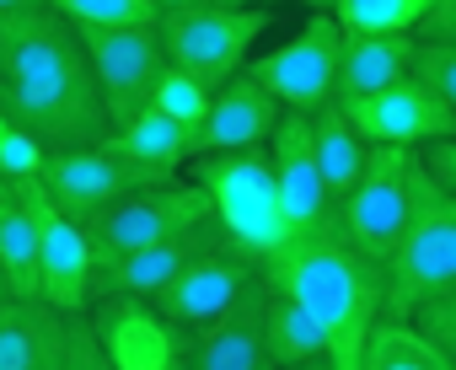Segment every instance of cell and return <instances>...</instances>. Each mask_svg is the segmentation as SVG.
Returning a JSON list of instances; mask_svg holds the SVG:
<instances>
[{"label":"cell","mask_w":456,"mask_h":370,"mask_svg":"<svg viewBox=\"0 0 456 370\" xmlns=\"http://www.w3.org/2000/svg\"><path fill=\"white\" fill-rule=\"evenodd\" d=\"M145 108H156L161 118H172L177 129H188V134H199V124H204V108H209V92L199 86V81H188L183 70H161L156 76V86H151V102Z\"/></svg>","instance_id":"28"},{"label":"cell","mask_w":456,"mask_h":370,"mask_svg":"<svg viewBox=\"0 0 456 370\" xmlns=\"http://www.w3.org/2000/svg\"><path fill=\"white\" fill-rule=\"evenodd\" d=\"M12 199L22 205L28 226H33V247H38V301L60 317H81L92 306V247L81 237L76 221H65L44 189L38 177H22V182H6Z\"/></svg>","instance_id":"9"},{"label":"cell","mask_w":456,"mask_h":370,"mask_svg":"<svg viewBox=\"0 0 456 370\" xmlns=\"http://www.w3.org/2000/svg\"><path fill=\"white\" fill-rule=\"evenodd\" d=\"M264 33H269V12L215 6V0L209 6H193V12H177V17H156L161 60L172 70H183L188 81H199L204 92L242 76V65L253 60Z\"/></svg>","instance_id":"5"},{"label":"cell","mask_w":456,"mask_h":370,"mask_svg":"<svg viewBox=\"0 0 456 370\" xmlns=\"http://www.w3.org/2000/svg\"><path fill=\"white\" fill-rule=\"evenodd\" d=\"M156 17H177V12H193V6H209V0H145Z\"/></svg>","instance_id":"33"},{"label":"cell","mask_w":456,"mask_h":370,"mask_svg":"<svg viewBox=\"0 0 456 370\" xmlns=\"http://www.w3.org/2000/svg\"><path fill=\"white\" fill-rule=\"evenodd\" d=\"M97 354L113 365V370H177L183 365V343H188V327L167 322L151 301H134V295H102L81 311Z\"/></svg>","instance_id":"12"},{"label":"cell","mask_w":456,"mask_h":370,"mask_svg":"<svg viewBox=\"0 0 456 370\" xmlns=\"http://www.w3.org/2000/svg\"><path fill=\"white\" fill-rule=\"evenodd\" d=\"M76 38H81V54H86L108 129L134 118L151 102L156 76L167 70L161 44H156V22L151 28H76Z\"/></svg>","instance_id":"11"},{"label":"cell","mask_w":456,"mask_h":370,"mask_svg":"<svg viewBox=\"0 0 456 370\" xmlns=\"http://www.w3.org/2000/svg\"><path fill=\"white\" fill-rule=\"evenodd\" d=\"M258 317H264V279L232 311H220L204 327H188V343H183V365L177 370H274L269 354H264Z\"/></svg>","instance_id":"17"},{"label":"cell","mask_w":456,"mask_h":370,"mask_svg":"<svg viewBox=\"0 0 456 370\" xmlns=\"http://www.w3.org/2000/svg\"><path fill=\"white\" fill-rule=\"evenodd\" d=\"M280 102L248 81V76H232L225 86L209 92V108H204V124L193 134V156H209V150H248V145H269L274 124H280Z\"/></svg>","instance_id":"18"},{"label":"cell","mask_w":456,"mask_h":370,"mask_svg":"<svg viewBox=\"0 0 456 370\" xmlns=\"http://www.w3.org/2000/svg\"><path fill=\"white\" fill-rule=\"evenodd\" d=\"M290 370H333V365H328V354H322V359H306V365H290Z\"/></svg>","instance_id":"36"},{"label":"cell","mask_w":456,"mask_h":370,"mask_svg":"<svg viewBox=\"0 0 456 370\" xmlns=\"http://www.w3.org/2000/svg\"><path fill=\"white\" fill-rule=\"evenodd\" d=\"M253 285H258V263L242 258L232 242H220V247H209L204 258H193L161 295H151V306H156L167 322H177V327H204V322H215L220 311H232Z\"/></svg>","instance_id":"13"},{"label":"cell","mask_w":456,"mask_h":370,"mask_svg":"<svg viewBox=\"0 0 456 370\" xmlns=\"http://www.w3.org/2000/svg\"><path fill=\"white\" fill-rule=\"evenodd\" d=\"M97 145L108 156H124V161H140V166H161V172H183L193 161V134L177 129L172 118H161L156 108H140L134 118L113 124Z\"/></svg>","instance_id":"21"},{"label":"cell","mask_w":456,"mask_h":370,"mask_svg":"<svg viewBox=\"0 0 456 370\" xmlns=\"http://www.w3.org/2000/svg\"><path fill=\"white\" fill-rule=\"evenodd\" d=\"M0 113L44 150H86L108 134L76 28L54 12H0Z\"/></svg>","instance_id":"1"},{"label":"cell","mask_w":456,"mask_h":370,"mask_svg":"<svg viewBox=\"0 0 456 370\" xmlns=\"http://www.w3.org/2000/svg\"><path fill=\"white\" fill-rule=\"evenodd\" d=\"M0 285L17 301H38V247L12 189H0Z\"/></svg>","instance_id":"24"},{"label":"cell","mask_w":456,"mask_h":370,"mask_svg":"<svg viewBox=\"0 0 456 370\" xmlns=\"http://www.w3.org/2000/svg\"><path fill=\"white\" fill-rule=\"evenodd\" d=\"M167 177H177V172L140 166V161L108 156L102 145H86V150H49L44 166H38V189H44V199H49L65 221L86 226V221H97L102 210H113L118 199L151 189V182H167Z\"/></svg>","instance_id":"8"},{"label":"cell","mask_w":456,"mask_h":370,"mask_svg":"<svg viewBox=\"0 0 456 370\" xmlns=\"http://www.w3.org/2000/svg\"><path fill=\"white\" fill-rule=\"evenodd\" d=\"M199 221H209L204 194L188 177H167V182H151V189L118 199L97 221H86L81 237L92 247V269H102L124 253H140V247H156V242H172V237L193 231Z\"/></svg>","instance_id":"6"},{"label":"cell","mask_w":456,"mask_h":370,"mask_svg":"<svg viewBox=\"0 0 456 370\" xmlns=\"http://www.w3.org/2000/svg\"><path fill=\"white\" fill-rule=\"evenodd\" d=\"M258 333H264V354H269L274 370H290V365H306V359H322V354H328L322 327H317L290 295H274V290H264Z\"/></svg>","instance_id":"23"},{"label":"cell","mask_w":456,"mask_h":370,"mask_svg":"<svg viewBox=\"0 0 456 370\" xmlns=\"http://www.w3.org/2000/svg\"><path fill=\"white\" fill-rule=\"evenodd\" d=\"M193 189L209 205V221L220 226V237L232 242L242 258L264 263L280 242H285V221L274 205V172H269V150L248 145V150H209L193 156Z\"/></svg>","instance_id":"4"},{"label":"cell","mask_w":456,"mask_h":370,"mask_svg":"<svg viewBox=\"0 0 456 370\" xmlns=\"http://www.w3.org/2000/svg\"><path fill=\"white\" fill-rule=\"evenodd\" d=\"M408 81H413L424 97H435L440 108L456 113V44H419V38H413Z\"/></svg>","instance_id":"29"},{"label":"cell","mask_w":456,"mask_h":370,"mask_svg":"<svg viewBox=\"0 0 456 370\" xmlns=\"http://www.w3.org/2000/svg\"><path fill=\"white\" fill-rule=\"evenodd\" d=\"M0 295H6V285H0Z\"/></svg>","instance_id":"37"},{"label":"cell","mask_w":456,"mask_h":370,"mask_svg":"<svg viewBox=\"0 0 456 370\" xmlns=\"http://www.w3.org/2000/svg\"><path fill=\"white\" fill-rule=\"evenodd\" d=\"M403 322H408V333H419L435 354L456 359V290H440V295L419 301Z\"/></svg>","instance_id":"30"},{"label":"cell","mask_w":456,"mask_h":370,"mask_svg":"<svg viewBox=\"0 0 456 370\" xmlns=\"http://www.w3.org/2000/svg\"><path fill=\"white\" fill-rule=\"evenodd\" d=\"M215 6H242V12H269V6H280V0H215Z\"/></svg>","instance_id":"34"},{"label":"cell","mask_w":456,"mask_h":370,"mask_svg":"<svg viewBox=\"0 0 456 370\" xmlns=\"http://www.w3.org/2000/svg\"><path fill=\"white\" fill-rule=\"evenodd\" d=\"M408 177H413V150L403 145H370L360 177L349 182V194L333 205V226L338 237L365 253L370 263H387L403 215H408Z\"/></svg>","instance_id":"7"},{"label":"cell","mask_w":456,"mask_h":370,"mask_svg":"<svg viewBox=\"0 0 456 370\" xmlns=\"http://www.w3.org/2000/svg\"><path fill=\"white\" fill-rule=\"evenodd\" d=\"M354 370H456V359L435 354L419 333H408V322L381 317L365 333V349H360V365Z\"/></svg>","instance_id":"25"},{"label":"cell","mask_w":456,"mask_h":370,"mask_svg":"<svg viewBox=\"0 0 456 370\" xmlns=\"http://www.w3.org/2000/svg\"><path fill=\"white\" fill-rule=\"evenodd\" d=\"M408 33H344L338 38V70H333V97H370L397 81H408Z\"/></svg>","instance_id":"20"},{"label":"cell","mask_w":456,"mask_h":370,"mask_svg":"<svg viewBox=\"0 0 456 370\" xmlns=\"http://www.w3.org/2000/svg\"><path fill=\"white\" fill-rule=\"evenodd\" d=\"M65 370H113L97 354V343H92V333H86L81 317H65Z\"/></svg>","instance_id":"32"},{"label":"cell","mask_w":456,"mask_h":370,"mask_svg":"<svg viewBox=\"0 0 456 370\" xmlns=\"http://www.w3.org/2000/svg\"><path fill=\"white\" fill-rule=\"evenodd\" d=\"M264 290L290 295L328 338V365L333 370H354L365 333L381 322V263H370L365 253H354L338 226H317L301 237H285L264 263H258Z\"/></svg>","instance_id":"2"},{"label":"cell","mask_w":456,"mask_h":370,"mask_svg":"<svg viewBox=\"0 0 456 370\" xmlns=\"http://www.w3.org/2000/svg\"><path fill=\"white\" fill-rule=\"evenodd\" d=\"M381 279H387L381 317L392 322H403L419 301L456 290V199L440 194L419 166L408 177V215L381 263Z\"/></svg>","instance_id":"3"},{"label":"cell","mask_w":456,"mask_h":370,"mask_svg":"<svg viewBox=\"0 0 456 370\" xmlns=\"http://www.w3.org/2000/svg\"><path fill=\"white\" fill-rule=\"evenodd\" d=\"M0 189H6V182H0Z\"/></svg>","instance_id":"38"},{"label":"cell","mask_w":456,"mask_h":370,"mask_svg":"<svg viewBox=\"0 0 456 370\" xmlns=\"http://www.w3.org/2000/svg\"><path fill=\"white\" fill-rule=\"evenodd\" d=\"M0 370H65V317L0 295Z\"/></svg>","instance_id":"19"},{"label":"cell","mask_w":456,"mask_h":370,"mask_svg":"<svg viewBox=\"0 0 456 370\" xmlns=\"http://www.w3.org/2000/svg\"><path fill=\"white\" fill-rule=\"evenodd\" d=\"M322 17H333L338 33H408L435 0H312Z\"/></svg>","instance_id":"26"},{"label":"cell","mask_w":456,"mask_h":370,"mask_svg":"<svg viewBox=\"0 0 456 370\" xmlns=\"http://www.w3.org/2000/svg\"><path fill=\"white\" fill-rule=\"evenodd\" d=\"M44 145L22 129V124H12L6 113H0V182H22V177H38V166H44Z\"/></svg>","instance_id":"31"},{"label":"cell","mask_w":456,"mask_h":370,"mask_svg":"<svg viewBox=\"0 0 456 370\" xmlns=\"http://www.w3.org/2000/svg\"><path fill=\"white\" fill-rule=\"evenodd\" d=\"M269 172H274V205L285 221V237L317 231L333 221V199L322 189V172L312 156V134H306V113H280L274 134H269Z\"/></svg>","instance_id":"14"},{"label":"cell","mask_w":456,"mask_h":370,"mask_svg":"<svg viewBox=\"0 0 456 370\" xmlns=\"http://www.w3.org/2000/svg\"><path fill=\"white\" fill-rule=\"evenodd\" d=\"M28 6H44V0H0V12H28Z\"/></svg>","instance_id":"35"},{"label":"cell","mask_w":456,"mask_h":370,"mask_svg":"<svg viewBox=\"0 0 456 370\" xmlns=\"http://www.w3.org/2000/svg\"><path fill=\"white\" fill-rule=\"evenodd\" d=\"M65 28H151L156 12L145 0H44Z\"/></svg>","instance_id":"27"},{"label":"cell","mask_w":456,"mask_h":370,"mask_svg":"<svg viewBox=\"0 0 456 370\" xmlns=\"http://www.w3.org/2000/svg\"><path fill=\"white\" fill-rule=\"evenodd\" d=\"M220 242H225L220 226H215V221H199L193 231H183V237H172V242H156V247L124 253V258L92 269V301H102V295H134V301H151V295H161V290H167L193 258H204V253L220 247Z\"/></svg>","instance_id":"16"},{"label":"cell","mask_w":456,"mask_h":370,"mask_svg":"<svg viewBox=\"0 0 456 370\" xmlns=\"http://www.w3.org/2000/svg\"><path fill=\"white\" fill-rule=\"evenodd\" d=\"M338 102V97H333ZM349 129L365 140V145H403V150H419L429 140H451L456 134V113L440 108L435 97H424L413 81H397L387 92H370V97H344L338 102Z\"/></svg>","instance_id":"15"},{"label":"cell","mask_w":456,"mask_h":370,"mask_svg":"<svg viewBox=\"0 0 456 370\" xmlns=\"http://www.w3.org/2000/svg\"><path fill=\"white\" fill-rule=\"evenodd\" d=\"M306 134H312V156H317V172H322V189H328V199L338 205V199L349 194V182L360 177L370 145L349 129V118H344L338 102L312 108V113H306Z\"/></svg>","instance_id":"22"},{"label":"cell","mask_w":456,"mask_h":370,"mask_svg":"<svg viewBox=\"0 0 456 370\" xmlns=\"http://www.w3.org/2000/svg\"><path fill=\"white\" fill-rule=\"evenodd\" d=\"M338 38H344V33L333 28V17L312 12V17L296 28V38H285V44L269 49V54H253V60L242 65V76L258 81L285 113H312V108L333 102Z\"/></svg>","instance_id":"10"}]
</instances>
